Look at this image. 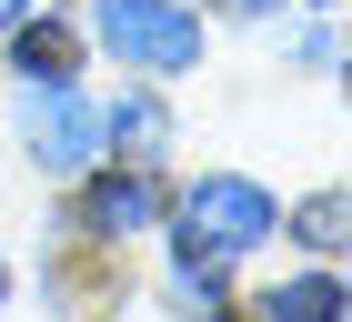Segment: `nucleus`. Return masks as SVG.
Here are the masks:
<instances>
[{
    "mask_svg": "<svg viewBox=\"0 0 352 322\" xmlns=\"http://www.w3.org/2000/svg\"><path fill=\"white\" fill-rule=\"evenodd\" d=\"M91 21H101V41L131 61V71H191V61H201V21L171 10V0H101Z\"/></svg>",
    "mask_w": 352,
    "mask_h": 322,
    "instance_id": "1",
    "label": "nucleus"
},
{
    "mask_svg": "<svg viewBox=\"0 0 352 322\" xmlns=\"http://www.w3.org/2000/svg\"><path fill=\"white\" fill-rule=\"evenodd\" d=\"M182 232H191V242H212L221 262H232V252H252V242H262V232H282V222H272V191H262V182H232V171H212V182L182 202Z\"/></svg>",
    "mask_w": 352,
    "mask_h": 322,
    "instance_id": "2",
    "label": "nucleus"
},
{
    "mask_svg": "<svg viewBox=\"0 0 352 322\" xmlns=\"http://www.w3.org/2000/svg\"><path fill=\"white\" fill-rule=\"evenodd\" d=\"M21 121H30V151H41V171H81V161L101 151V111H91V101H71V80H30Z\"/></svg>",
    "mask_w": 352,
    "mask_h": 322,
    "instance_id": "3",
    "label": "nucleus"
},
{
    "mask_svg": "<svg viewBox=\"0 0 352 322\" xmlns=\"http://www.w3.org/2000/svg\"><path fill=\"white\" fill-rule=\"evenodd\" d=\"M151 212H162V182H141V171L91 191V222H101V232H131V222H151Z\"/></svg>",
    "mask_w": 352,
    "mask_h": 322,
    "instance_id": "4",
    "label": "nucleus"
},
{
    "mask_svg": "<svg viewBox=\"0 0 352 322\" xmlns=\"http://www.w3.org/2000/svg\"><path fill=\"white\" fill-rule=\"evenodd\" d=\"M262 312H282V322H342V282H332V272H302V282H282Z\"/></svg>",
    "mask_w": 352,
    "mask_h": 322,
    "instance_id": "5",
    "label": "nucleus"
},
{
    "mask_svg": "<svg viewBox=\"0 0 352 322\" xmlns=\"http://www.w3.org/2000/svg\"><path fill=\"white\" fill-rule=\"evenodd\" d=\"M101 141H121L131 161H151L171 141V121H162V101H121V111H101Z\"/></svg>",
    "mask_w": 352,
    "mask_h": 322,
    "instance_id": "6",
    "label": "nucleus"
},
{
    "mask_svg": "<svg viewBox=\"0 0 352 322\" xmlns=\"http://www.w3.org/2000/svg\"><path fill=\"white\" fill-rule=\"evenodd\" d=\"M182 302H201V312H221V302H232L221 252H212V242H191V232H182Z\"/></svg>",
    "mask_w": 352,
    "mask_h": 322,
    "instance_id": "7",
    "label": "nucleus"
},
{
    "mask_svg": "<svg viewBox=\"0 0 352 322\" xmlns=\"http://www.w3.org/2000/svg\"><path fill=\"white\" fill-rule=\"evenodd\" d=\"M21 71H30V80H71V30L30 21V30H21Z\"/></svg>",
    "mask_w": 352,
    "mask_h": 322,
    "instance_id": "8",
    "label": "nucleus"
},
{
    "mask_svg": "<svg viewBox=\"0 0 352 322\" xmlns=\"http://www.w3.org/2000/svg\"><path fill=\"white\" fill-rule=\"evenodd\" d=\"M292 242H312V252H332V242H342V202H332V191H312V202L292 212Z\"/></svg>",
    "mask_w": 352,
    "mask_h": 322,
    "instance_id": "9",
    "label": "nucleus"
},
{
    "mask_svg": "<svg viewBox=\"0 0 352 322\" xmlns=\"http://www.w3.org/2000/svg\"><path fill=\"white\" fill-rule=\"evenodd\" d=\"M21 10H30V0H0V30H10V21H21Z\"/></svg>",
    "mask_w": 352,
    "mask_h": 322,
    "instance_id": "10",
    "label": "nucleus"
},
{
    "mask_svg": "<svg viewBox=\"0 0 352 322\" xmlns=\"http://www.w3.org/2000/svg\"><path fill=\"white\" fill-rule=\"evenodd\" d=\"M242 10H272V0H242Z\"/></svg>",
    "mask_w": 352,
    "mask_h": 322,
    "instance_id": "11",
    "label": "nucleus"
},
{
    "mask_svg": "<svg viewBox=\"0 0 352 322\" xmlns=\"http://www.w3.org/2000/svg\"><path fill=\"white\" fill-rule=\"evenodd\" d=\"M0 292H10V272H0Z\"/></svg>",
    "mask_w": 352,
    "mask_h": 322,
    "instance_id": "12",
    "label": "nucleus"
}]
</instances>
